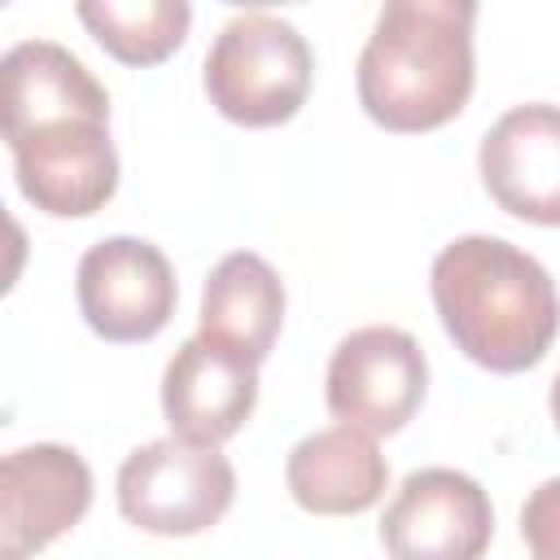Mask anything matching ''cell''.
Instances as JSON below:
<instances>
[{
	"label": "cell",
	"instance_id": "6da1fadb",
	"mask_svg": "<svg viewBox=\"0 0 560 560\" xmlns=\"http://www.w3.org/2000/svg\"><path fill=\"white\" fill-rule=\"evenodd\" d=\"M0 122L18 192L48 219H88L118 192L105 83L61 44L22 39L0 61Z\"/></svg>",
	"mask_w": 560,
	"mask_h": 560
},
{
	"label": "cell",
	"instance_id": "7a4b0ae2",
	"mask_svg": "<svg viewBox=\"0 0 560 560\" xmlns=\"http://www.w3.org/2000/svg\"><path fill=\"white\" fill-rule=\"evenodd\" d=\"M429 293L455 350L499 376L538 368L560 332L551 271L503 236L472 232L442 245Z\"/></svg>",
	"mask_w": 560,
	"mask_h": 560
},
{
	"label": "cell",
	"instance_id": "3957f363",
	"mask_svg": "<svg viewBox=\"0 0 560 560\" xmlns=\"http://www.w3.org/2000/svg\"><path fill=\"white\" fill-rule=\"evenodd\" d=\"M472 22V0H389L354 70L363 114L398 136L459 118L477 83Z\"/></svg>",
	"mask_w": 560,
	"mask_h": 560
},
{
	"label": "cell",
	"instance_id": "277c9868",
	"mask_svg": "<svg viewBox=\"0 0 560 560\" xmlns=\"http://www.w3.org/2000/svg\"><path fill=\"white\" fill-rule=\"evenodd\" d=\"M311 79L315 52L306 35L262 9L228 18L201 66V88L210 105L236 127L289 122L306 105Z\"/></svg>",
	"mask_w": 560,
	"mask_h": 560
},
{
	"label": "cell",
	"instance_id": "5b68a950",
	"mask_svg": "<svg viewBox=\"0 0 560 560\" xmlns=\"http://www.w3.org/2000/svg\"><path fill=\"white\" fill-rule=\"evenodd\" d=\"M236 468L219 446L153 438L118 468V512L158 538H192L228 516Z\"/></svg>",
	"mask_w": 560,
	"mask_h": 560
},
{
	"label": "cell",
	"instance_id": "8992f818",
	"mask_svg": "<svg viewBox=\"0 0 560 560\" xmlns=\"http://www.w3.org/2000/svg\"><path fill=\"white\" fill-rule=\"evenodd\" d=\"M429 394V359L407 328L368 324L337 341L324 376L328 411L372 438H389L411 424Z\"/></svg>",
	"mask_w": 560,
	"mask_h": 560
},
{
	"label": "cell",
	"instance_id": "52a82bcc",
	"mask_svg": "<svg viewBox=\"0 0 560 560\" xmlns=\"http://www.w3.org/2000/svg\"><path fill=\"white\" fill-rule=\"evenodd\" d=\"M79 315L101 341H153L179 302L171 258L144 236H105L83 249L74 271Z\"/></svg>",
	"mask_w": 560,
	"mask_h": 560
},
{
	"label": "cell",
	"instance_id": "ba28073f",
	"mask_svg": "<svg viewBox=\"0 0 560 560\" xmlns=\"http://www.w3.org/2000/svg\"><path fill=\"white\" fill-rule=\"evenodd\" d=\"M494 538V508L459 468H416L381 516L389 560H481Z\"/></svg>",
	"mask_w": 560,
	"mask_h": 560
},
{
	"label": "cell",
	"instance_id": "9c48e42d",
	"mask_svg": "<svg viewBox=\"0 0 560 560\" xmlns=\"http://www.w3.org/2000/svg\"><path fill=\"white\" fill-rule=\"evenodd\" d=\"M92 508V468L74 446L31 442L0 464V560H31Z\"/></svg>",
	"mask_w": 560,
	"mask_h": 560
},
{
	"label": "cell",
	"instance_id": "30bf717a",
	"mask_svg": "<svg viewBox=\"0 0 560 560\" xmlns=\"http://www.w3.org/2000/svg\"><path fill=\"white\" fill-rule=\"evenodd\" d=\"M477 171L499 210L560 228V105L525 101L499 114L481 136Z\"/></svg>",
	"mask_w": 560,
	"mask_h": 560
},
{
	"label": "cell",
	"instance_id": "8fae6325",
	"mask_svg": "<svg viewBox=\"0 0 560 560\" xmlns=\"http://www.w3.org/2000/svg\"><path fill=\"white\" fill-rule=\"evenodd\" d=\"M258 407V368L188 337L162 372V416L175 438L197 446H219L241 433Z\"/></svg>",
	"mask_w": 560,
	"mask_h": 560
},
{
	"label": "cell",
	"instance_id": "7c38bea8",
	"mask_svg": "<svg viewBox=\"0 0 560 560\" xmlns=\"http://www.w3.org/2000/svg\"><path fill=\"white\" fill-rule=\"evenodd\" d=\"M289 494L311 516H359L381 503L389 464L372 433L332 424L306 433L284 459Z\"/></svg>",
	"mask_w": 560,
	"mask_h": 560
},
{
	"label": "cell",
	"instance_id": "4fadbf2b",
	"mask_svg": "<svg viewBox=\"0 0 560 560\" xmlns=\"http://www.w3.org/2000/svg\"><path fill=\"white\" fill-rule=\"evenodd\" d=\"M284 324V280L280 271L254 254L236 249L214 262V271L201 284V328L210 346L262 368Z\"/></svg>",
	"mask_w": 560,
	"mask_h": 560
},
{
	"label": "cell",
	"instance_id": "5bb4252c",
	"mask_svg": "<svg viewBox=\"0 0 560 560\" xmlns=\"http://www.w3.org/2000/svg\"><path fill=\"white\" fill-rule=\"evenodd\" d=\"M79 22L114 61L158 66L188 39L192 9L184 0H88Z\"/></svg>",
	"mask_w": 560,
	"mask_h": 560
},
{
	"label": "cell",
	"instance_id": "9a60e30c",
	"mask_svg": "<svg viewBox=\"0 0 560 560\" xmlns=\"http://www.w3.org/2000/svg\"><path fill=\"white\" fill-rule=\"evenodd\" d=\"M521 538L534 560H560V477H547L529 490L521 508Z\"/></svg>",
	"mask_w": 560,
	"mask_h": 560
},
{
	"label": "cell",
	"instance_id": "2e32d148",
	"mask_svg": "<svg viewBox=\"0 0 560 560\" xmlns=\"http://www.w3.org/2000/svg\"><path fill=\"white\" fill-rule=\"evenodd\" d=\"M547 407H551V424H556V433H560V372H556V381H551V398H547Z\"/></svg>",
	"mask_w": 560,
	"mask_h": 560
}]
</instances>
